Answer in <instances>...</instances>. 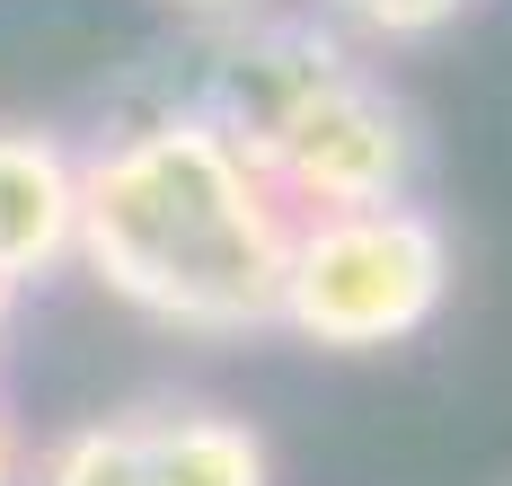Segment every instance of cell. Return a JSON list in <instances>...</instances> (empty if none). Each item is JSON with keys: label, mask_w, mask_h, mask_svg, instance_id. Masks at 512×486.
Here are the masks:
<instances>
[{"label": "cell", "mask_w": 512, "mask_h": 486, "mask_svg": "<svg viewBox=\"0 0 512 486\" xmlns=\"http://www.w3.org/2000/svg\"><path fill=\"white\" fill-rule=\"evenodd\" d=\"M301 221L195 107L124 115L80 151V266L124 310L186 336L274 327Z\"/></svg>", "instance_id": "6da1fadb"}, {"label": "cell", "mask_w": 512, "mask_h": 486, "mask_svg": "<svg viewBox=\"0 0 512 486\" xmlns=\"http://www.w3.org/2000/svg\"><path fill=\"white\" fill-rule=\"evenodd\" d=\"M186 107L274 186L292 221L407 204L415 115L371 62L318 18H239L204 45Z\"/></svg>", "instance_id": "7a4b0ae2"}, {"label": "cell", "mask_w": 512, "mask_h": 486, "mask_svg": "<svg viewBox=\"0 0 512 486\" xmlns=\"http://www.w3.org/2000/svg\"><path fill=\"white\" fill-rule=\"evenodd\" d=\"M442 301H451V230L424 204H362L292 230L274 327L327 354H380L424 336Z\"/></svg>", "instance_id": "3957f363"}, {"label": "cell", "mask_w": 512, "mask_h": 486, "mask_svg": "<svg viewBox=\"0 0 512 486\" xmlns=\"http://www.w3.org/2000/svg\"><path fill=\"white\" fill-rule=\"evenodd\" d=\"M36 486H274V451L248 416L204 398H142L36 451Z\"/></svg>", "instance_id": "277c9868"}, {"label": "cell", "mask_w": 512, "mask_h": 486, "mask_svg": "<svg viewBox=\"0 0 512 486\" xmlns=\"http://www.w3.org/2000/svg\"><path fill=\"white\" fill-rule=\"evenodd\" d=\"M80 257V151L45 124H0V292Z\"/></svg>", "instance_id": "5b68a950"}, {"label": "cell", "mask_w": 512, "mask_h": 486, "mask_svg": "<svg viewBox=\"0 0 512 486\" xmlns=\"http://www.w3.org/2000/svg\"><path fill=\"white\" fill-rule=\"evenodd\" d=\"M327 9L362 36H380V45H407V36H442L468 0H327Z\"/></svg>", "instance_id": "8992f818"}, {"label": "cell", "mask_w": 512, "mask_h": 486, "mask_svg": "<svg viewBox=\"0 0 512 486\" xmlns=\"http://www.w3.org/2000/svg\"><path fill=\"white\" fill-rule=\"evenodd\" d=\"M27 469H36L27 425H18V416H9V398H0V486H27Z\"/></svg>", "instance_id": "52a82bcc"}, {"label": "cell", "mask_w": 512, "mask_h": 486, "mask_svg": "<svg viewBox=\"0 0 512 486\" xmlns=\"http://www.w3.org/2000/svg\"><path fill=\"white\" fill-rule=\"evenodd\" d=\"M168 9H195L212 27H239V18H274V0H168Z\"/></svg>", "instance_id": "ba28073f"}, {"label": "cell", "mask_w": 512, "mask_h": 486, "mask_svg": "<svg viewBox=\"0 0 512 486\" xmlns=\"http://www.w3.org/2000/svg\"><path fill=\"white\" fill-rule=\"evenodd\" d=\"M9 310H18V292H0V345H9Z\"/></svg>", "instance_id": "9c48e42d"}]
</instances>
